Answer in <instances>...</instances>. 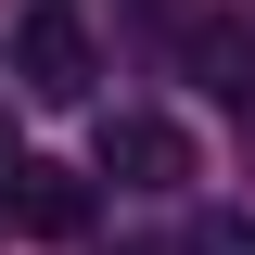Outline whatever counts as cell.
<instances>
[{"label": "cell", "mask_w": 255, "mask_h": 255, "mask_svg": "<svg viewBox=\"0 0 255 255\" xmlns=\"http://www.w3.org/2000/svg\"><path fill=\"white\" fill-rule=\"evenodd\" d=\"M102 179H115V191H191L204 153H191L179 115H102Z\"/></svg>", "instance_id": "cell-1"}, {"label": "cell", "mask_w": 255, "mask_h": 255, "mask_svg": "<svg viewBox=\"0 0 255 255\" xmlns=\"http://www.w3.org/2000/svg\"><path fill=\"white\" fill-rule=\"evenodd\" d=\"M0 230H26V243H77V230H90V179L13 153V166H0Z\"/></svg>", "instance_id": "cell-2"}, {"label": "cell", "mask_w": 255, "mask_h": 255, "mask_svg": "<svg viewBox=\"0 0 255 255\" xmlns=\"http://www.w3.org/2000/svg\"><path fill=\"white\" fill-rule=\"evenodd\" d=\"M13 77H26V102H90L102 51H90L77 13H26V26H13Z\"/></svg>", "instance_id": "cell-3"}, {"label": "cell", "mask_w": 255, "mask_h": 255, "mask_svg": "<svg viewBox=\"0 0 255 255\" xmlns=\"http://www.w3.org/2000/svg\"><path fill=\"white\" fill-rule=\"evenodd\" d=\"M191 77H204L217 102H255V38L243 26H191Z\"/></svg>", "instance_id": "cell-4"}, {"label": "cell", "mask_w": 255, "mask_h": 255, "mask_svg": "<svg viewBox=\"0 0 255 255\" xmlns=\"http://www.w3.org/2000/svg\"><path fill=\"white\" fill-rule=\"evenodd\" d=\"M179 255H255V217H204V230H191Z\"/></svg>", "instance_id": "cell-5"}, {"label": "cell", "mask_w": 255, "mask_h": 255, "mask_svg": "<svg viewBox=\"0 0 255 255\" xmlns=\"http://www.w3.org/2000/svg\"><path fill=\"white\" fill-rule=\"evenodd\" d=\"M128 255H140V243H128Z\"/></svg>", "instance_id": "cell-6"}]
</instances>
